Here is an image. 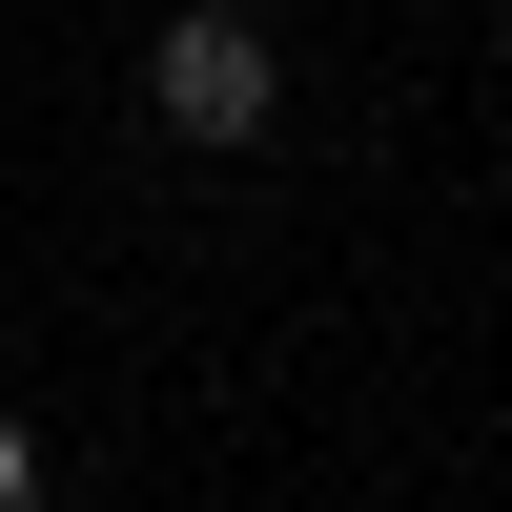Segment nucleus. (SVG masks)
I'll return each mask as SVG.
<instances>
[{"mask_svg":"<svg viewBox=\"0 0 512 512\" xmlns=\"http://www.w3.org/2000/svg\"><path fill=\"white\" fill-rule=\"evenodd\" d=\"M144 123H164L185 164H246V144L287 123V41L246 21V0H164V41H144Z\"/></svg>","mask_w":512,"mask_h":512,"instance_id":"f257e3e1","label":"nucleus"},{"mask_svg":"<svg viewBox=\"0 0 512 512\" xmlns=\"http://www.w3.org/2000/svg\"><path fill=\"white\" fill-rule=\"evenodd\" d=\"M21 492H41V431H21V410H0V512H21Z\"/></svg>","mask_w":512,"mask_h":512,"instance_id":"f03ea898","label":"nucleus"},{"mask_svg":"<svg viewBox=\"0 0 512 512\" xmlns=\"http://www.w3.org/2000/svg\"><path fill=\"white\" fill-rule=\"evenodd\" d=\"M492 82H512V21H492Z\"/></svg>","mask_w":512,"mask_h":512,"instance_id":"7ed1b4c3","label":"nucleus"}]
</instances>
